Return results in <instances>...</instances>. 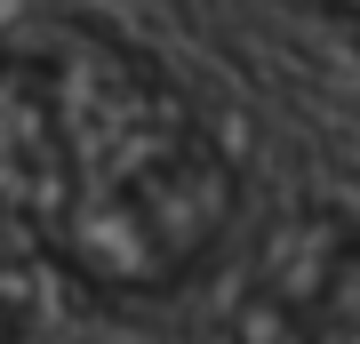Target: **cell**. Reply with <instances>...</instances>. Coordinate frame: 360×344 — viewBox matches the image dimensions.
Returning <instances> with one entry per match:
<instances>
[{
	"instance_id": "obj_1",
	"label": "cell",
	"mask_w": 360,
	"mask_h": 344,
	"mask_svg": "<svg viewBox=\"0 0 360 344\" xmlns=\"http://www.w3.org/2000/svg\"><path fill=\"white\" fill-rule=\"evenodd\" d=\"M8 192L49 256L96 296H168L232 232V160L176 80L89 25L8 64Z\"/></svg>"
}]
</instances>
